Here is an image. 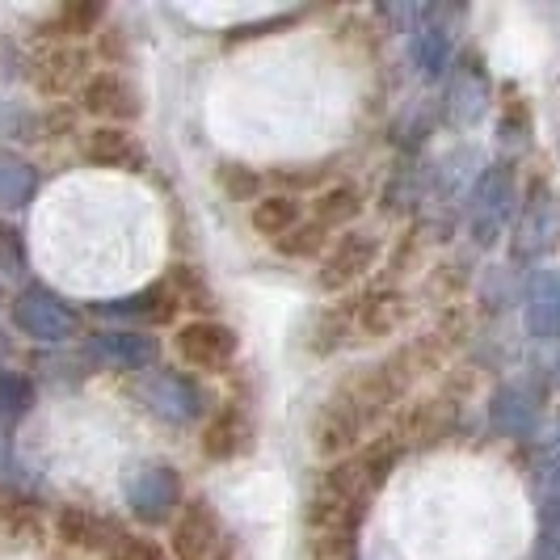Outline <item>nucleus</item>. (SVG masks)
Listing matches in <instances>:
<instances>
[{
  "instance_id": "1",
  "label": "nucleus",
  "mask_w": 560,
  "mask_h": 560,
  "mask_svg": "<svg viewBox=\"0 0 560 560\" xmlns=\"http://www.w3.org/2000/svg\"><path fill=\"white\" fill-rule=\"evenodd\" d=\"M228 532L215 505L190 498L168 523V560H224Z\"/></svg>"
},
{
  "instance_id": "2",
  "label": "nucleus",
  "mask_w": 560,
  "mask_h": 560,
  "mask_svg": "<svg viewBox=\"0 0 560 560\" xmlns=\"http://www.w3.org/2000/svg\"><path fill=\"white\" fill-rule=\"evenodd\" d=\"M346 316H350V341H388L396 337L409 316H413V304L400 287H366L359 300H346Z\"/></svg>"
},
{
  "instance_id": "3",
  "label": "nucleus",
  "mask_w": 560,
  "mask_h": 560,
  "mask_svg": "<svg viewBox=\"0 0 560 560\" xmlns=\"http://www.w3.org/2000/svg\"><path fill=\"white\" fill-rule=\"evenodd\" d=\"M375 261H380V236L350 228V232L334 236L329 249L320 253L316 282H320V291H329V295H346V291H354V287L375 270Z\"/></svg>"
},
{
  "instance_id": "4",
  "label": "nucleus",
  "mask_w": 560,
  "mask_h": 560,
  "mask_svg": "<svg viewBox=\"0 0 560 560\" xmlns=\"http://www.w3.org/2000/svg\"><path fill=\"white\" fill-rule=\"evenodd\" d=\"M173 350H177V359L198 371V375H220L232 366L236 359V350H241V337L228 329L224 320H207V316H198L190 325H182L177 334H173Z\"/></svg>"
},
{
  "instance_id": "5",
  "label": "nucleus",
  "mask_w": 560,
  "mask_h": 560,
  "mask_svg": "<svg viewBox=\"0 0 560 560\" xmlns=\"http://www.w3.org/2000/svg\"><path fill=\"white\" fill-rule=\"evenodd\" d=\"M13 320L34 341H68V337H77V329H81L77 312L68 308L59 295H51L47 287H26L13 300Z\"/></svg>"
},
{
  "instance_id": "6",
  "label": "nucleus",
  "mask_w": 560,
  "mask_h": 560,
  "mask_svg": "<svg viewBox=\"0 0 560 560\" xmlns=\"http://www.w3.org/2000/svg\"><path fill=\"white\" fill-rule=\"evenodd\" d=\"M81 110L102 118V127H122L131 118H140V93L131 89V81L122 72H89V81L81 84Z\"/></svg>"
},
{
  "instance_id": "7",
  "label": "nucleus",
  "mask_w": 560,
  "mask_h": 560,
  "mask_svg": "<svg viewBox=\"0 0 560 560\" xmlns=\"http://www.w3.org/2000/svg\"><path fill=\"white\" fill-rule=\"evenodd\" d=\"M131 514L140 523H173L177 510L186 505L182 498V480L173 468H143L140 477L131 480Z\"/></svg>"
},
{
  "instance_id": "8",
  "label": "nucleus",
  "mask_w": 560,
  "mask_h": 560,
  "mask_svg": "<svg viewBox=\"0 0 560 560\" xmlns=\"http://www.w3.org/2000/svg\"><path fill=\"white\" fill-rule=\"evenodd\" d=\"M253 439H257V425H253L249 413L241 405H224V409H215V418L202 425L198 447H202L207 459L228 464V459H241L253 447Z\"/></svg>"
},
{
  "instance_id": "9",
  "label": "nucleus",
  "mask_w": 560,
  "mask_h": 560,
  "mask_svg": "<svg viewBox=\"0 0 560 560\" xmlns=\"http://www.w3.org/2000/svg\"><path fill=\"white\" fill-rule=\"evenodd\" d=\"M140 396L152 413H161L168 421H190L198 413V388L177 371H161V366L143 371Z\"/></svg>"
},
{
  "instance_id": "10",
  "label": "nucleus",
  "mask_w": 560,
  "mask_h": 560,
  "mask_svg": "<svg viewBox=\"0 0 560 560\" xmlns=\"http://www.w3.org/2000/svg\"><path fill=\"white\" fill-rule=\"evenodd\" d=\"M89 59H84L81 47H47L43 56L34 59V72H30V81L34 89L43 93V97H68V93H81V84L89 81V68H84Z\"/></svg>"
},
{
  "instance_id": "11",
  "label": "nucleus",
  "mask_w": 560,
  "mask_h": 560,
  "mask_svg": "<svg viewBox=\"0 0 560 560\" xmlns=\"http://www.w3.org/2000/svg\"><path fill=\"white\" fill-rule=\"evenodd\" d=\"M81 156L97 168H127V173L143 168V148L127 127H93V131H84Z\"/></svg>"
},
{
  "instance_id": "12",
  "label": "nucleus",
  "mask_w": 560,
  "mask_h": 560,
  "mask_svg": "<svg viewBox=\"0 0 560 560\" xmlns=\"http://www.w3.org/2000/svg\"><path fill=\"white\" fill-rule=\"evenodd\" d=\"M51 532H56L59 544L68 548H81V552H106L110 548L114 523H106L102 514L84 510V505H59L56 518H51Z\"/></svg>"
},
{
  "instance_id": "13",
  "label": "nucleus",
  "mask_w": 560,
  "mask_h": 560,
  "mask_svg": "<svg viewBox=\"0 0 560 560\" xmlns=\"http://www.w3.org/2000/svg\"><path fill=\"white\" fill-rule=\"evenodd\" d=\"M308 220V211H304V202L295 195H257V202H249V228L257 236H266L270 245H279L282 236H291L295 228Z\"/></svg>"
},
{
  "instance_id": "14",
  "label": "nucleus",
  "mask_w": 560,
  "mask_h": 560,
  "mask_svg": "<svg viewBox=\"0 0 560 560\" xmlns=\"http://www.w3.org/2000/svg\"><path fill=\"white\" fill-rule=\"evenodd\" d=\"M89 354L114 371H152L156 341L140 334H97L89 341Z\"/></svg>"
},
{
  "instance_id": "15",
  "label": "nucleus",
  "mask_w": 560,
  "mask_h": 560,
  "mask_svg": "<svg viewBox=\"0 0 560 560\" xmlns=\"http://www.w3.org/2000/svg\"><path fill=\"white\" fill-rule=\"evenodd\" d=\"M363 215V195L354 190V186H346V182H337V186H325L320 195H316V207H312V220L325 228V232H350V224Z\"/></svg>"
},
{
  "instance_id": "16",
  "label": "nucleus",
  "mask_w": 560,
  "mask_h": 560,
  "mask_svg": "<svg viewBox=\"0 0 560 560\" xmlns=\"http://www.w3.org/2000/svg\"><path fill=\"white\" fill-rule=\"evenodd\" d=\"M102 18H106V9L102 4H89V0H77V4H59L56 13H51V22H47V38H56L59 47H68L72 38H84V34H93V30L102 26Z\"/></svg>"
},
{
  "instance_id": "17",
  "label": "nucleus",
  "mask_w": 560,
  "mask_h": 560,
  "mask_svg": "<svg viewBox=\"0 0 560 560\" xmlns=\"http://www.w3.org/2000/svg\"><path fill=\"white\" fill-rule=\"evenodd\" d=\"M527 320L539 337H560V275H539L527 300Z\"/></svg>"
},
{
  "instance_id": "18",
  "label": "nucleus",
  "mask_w": 560,
  "mask_h": 560,
  "mask_svg": "<svg viewBox=\"0 0 560 560\" xmlns=\"http://www.w3.org/2000/svg\"><path fill=\"white\" fill-rule=\"evenodd\" d=\"M34 190H38V173L26 161L0 152V207H22Z\"/></svg>"
},
{
  "instance_id": "19",
  "label": "nucleus",
  "mask_w": 560,
  "mask_h": 560,
  "mask_svg": "<svg viewBox=\"0 0 560 560\" xmlns=\"http://www.w3.org/2000/svg\"><path fill=\"white\" fill-rule=\"evenodd\" d=\"M329 241H334V232H325V228L308 215V220L295 228L291 236H282L275 249H279L282 257H295V261H308V257H316V261H320V253L329 249Z\"/></svg>"
},
{
  "instance_id": "20",
  "label": "nucleus",
  "mask_w": 560,
  "mask_h": 560,
  "mask_svg": "<svg viewBox=\"0 0 560 560\" xmlns=\"http://www.w3.org/2000/svg\"><path fill=\"white\" fill-rule=\"evenodd\" d=\"M308 560H359L354 532H308Z\"/></svg>"
},
{
  "instance_id": "21",
  "label": "nucleus",
  "mask_w": 560,
  "mask_h": 560,
  "mask_svg": "<svg viewBox=\"0 0 560 560\" xmlns=\"http://www.w3.org/2000/svg\"><path fill=\"white\" fill-rule=\"evenodd\" d=\"M30 405H34L30 380H22L18 371H0V421L22 418V413H30Z\"/></svg>"
},
{
  "instance_id": "22",
  "label": "nucleus",
  "mask_w": 560,
  "mask_h": 560,
  "mask_svg": "<svg viewBox=\"0 0 560 560\" xmlns=\"http://www.w3.org/2000/svg\"><path fill=\"white\" fill-rule=\"evenodd\" d=\"M102 560H168V552L156 539H143V535L118 532L110 539V548L102 552Z\"/></svg>"
},
{
  "instance_id": "23",
  "label": "nucleus",
  "mask_w": 560,
  "mask_h": 560,
  "mask_svg": "<svg viewBox=\"0 0 560 560\" xmlns=\"http://www.w3.org/2000/svg\"><path fill=\"white\" fill-rule=\"evenodd\" d=\"M220 186H224L232 198H241V202H257V186H261V177H257V168L220 165Z\"/></svg>"
},
{
  "instance_id": "24",
  "label": "nucleus",
  "mask_w": 560,
  "mask_h": 560,
  "mask_svg": "<svg viewBox=\"0 0 560 560\" xmlns=\"http://www.w3.org/2000/svg\"><path fill=\"white\" fill-rule=\"evenodd\" d=\"M0 532L4 535H38V514L26 502H0Z\"/></svg>"
},
{
  "instance_id": "25",
  "label": "nucleus",
  "mask_w": 560,
  "mask_h": 560,
  "mask_svg": "<svg viewBox=\"0 0 560 560\" xmlns=\"http://www.w3.org/2000/svg\"><path fill=\"white\" fill-rule=\"evenodd\" d=\"M22 266V241H18V232H9V228L0 224V266Z\"/></svg>"
},
{
  "instance_id": "26",
  "label": "nucleus",
  "mask_w": 560,
  "mask_h": 560,
  "mask_svg": "<svg viewBox=\"0 0 560 560\" xmlns=\"http://www.w3.org/2000/svg\"><path fill=\"white\" fill-rule=\"evenodd\" d=\"M4 354H9V341H4V334H0V359H4Z\"/></svg>"
},
{
  "instance_id": "27",
  "label": "nucleus",
  "mask_w": 560,
  "mask_h": 560,
  "mask_svg": "<svg viewBox=\"0 0 560 560\" xmlns=\"http://www.w3.org/2000/svg\"><path fill=\"white\" fill-rule=\"evenodd\" d=\"M0 459H4V439H0Z\"/></svg>"
}]
</instances>
